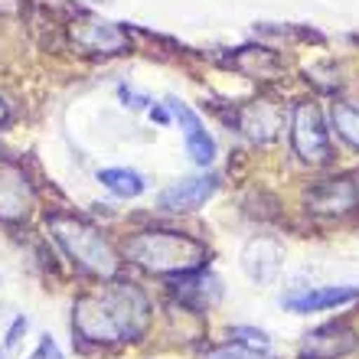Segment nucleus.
<instances>
[{
  "label": "nucleus",
  "mask_w": 359,
  "mask_h": 359,
  "mask_svg": "<svg viewBox=\"0 0 359 359\" xmlns=\"http://www.w3.org/2000/svg\"><path fill=\"white\" fill-rule=\"evenodd\" d=\"M173 297H177L183 307H189V311H209V307H216L219 297H222V284H219L216 274L209 271H189V274H180V278H173Z\"/></svg>",
  "instance_id": "nucleus-13"
},
{
  "label": "nucleus",
  "mask_w": 359,
  "mask_h": 359,
  "mask_svg": "<svg viewBox=\"0 0 359 359\" xmlns=\"http://www.w3.org/2000/svg\"><path fill=\"white\" fill-rule=\"evenodd\" d=\"M359 301V287H307V291L284 294V311L291 313H317V311H333L343 304Z\"/></svg>",
  "instance_id": "nucleus-14"
},
{
  "label": "nucleus",
  "mask_w": 359,
  "mask_h": 359,
  "mask_svg": "<svg viewBox=\"0 0 359 359\" xmlns=\"http://www.w3.org/2000/svg\"><path fill=\"white\" fill-rule=\"evenodd\" d=\"M304 203L313 216H346L359 206V180L356 177H327L307 187Z\"/></svg>",
  "instance_id": "nucleus-7"
},
{
  "label": "nucleus",
  "mask_w": 359,
  "mask_h": 359,
  "mask_svg": "<svg viewBox=\"0 0 359 359\" xmlns=\"http://www.w3.org/2000/svg\"><path fill=\"white\" fill-rule=\"evenodd\" d=\"M23 10V0H0V17H17Z\"/></svg>",
  "instance_id": "nucleus-23"
},
{
  "label": "nucleus",
  "mask_w": 359,
  "mask_h": 359,
  "mask_svg": "<svg viewBox=\"0 0 359 359\" xmlns=\"http://www.w3.org/2000/svg\"><path fill=\"white\" fill-rule=\"evenodd\" d=\"M287 128H291V147L301 163H307V167H327L333 161L330 131H327V121H323L317 102H311V98L294 102L291 114H287Z\"/></svg>",
  "instance_id": "nucleus-4"
},
{
  "label": "nucleus",
  "mask_w": 359,
  "mask_h": 359,
  "mask_svg": "<svg viewBox=\"0 0 359 359\" xmlns=\"http://www.w3.org/2000/svg\"><path fill=\"white\" fill-rule=\"evenodd\" d=\"M10 121V104L0 98V124H7Z\"/></svg>",
  "instance_id": "nucleus-25"
},
{
  "label": "nucleus",
  "mask_w": 359,
  "mask_h": 359,
  "mask_svg": "<svg viewBox=\"0 0 359 359\" xmlns=\"http://www.w3.org/2000/svg\"><path fill=\"white\" fill-rule=\"evenodd\" d=\"M229 337H232V343H238V346H248V350H258V353H265L268 346H271L268 333L255 330V327H232Z\"/></svg>",
  "instance_id": "nucleus-18"
},
{
  "label": "nucleus",
  "mask_w": 359,
  "mask_h": 359,
  "mask_svg": "<svg viewBox=\"0 0 359 359\" xmlns=\"http://www.w3.org/2000/svg\"><path fill=\"white\" fill-rule=\"evenodd\" d=\"M49 236L56 238V245L66 252V258L79 268L82 274L95 278V281H111L118 278L121 258L114 252L98 226H92L88 219L76 216V212H49L46 216Z\"/></svg>",
  "instance_id": "nucleus-3"
},
{
  "label": "nucleus",
  "mask_w": 359,
  "mask_h": 359,
  "mask_svg": "<svg viewBox=\"0 0 359 359\" xmlns=\"http://www.w3.org/2000/svg\"><path fill=\"white\" fill-rule=\"evenodd\" d=\"M157 124H170V108H147Z\"/></svg>",
  "instance_id": "nucleus-24"
},
{
  "label": "nucleus",
  "mask_w": 359,
  "mask_h": 359,
  "mask_svg": "<svg viewBox=\"0 0 359 359\" xmlns=\"http://www.w3.org/2000/svg\"><path fill=\"white\" fill-rule=\"evenodd\" d=\"M36 206L33 180L17 161H0V222L17 226Z\"/></svg>",
  "instance_id": "nucleus-6"
},
{
  "label": "nucleus",
  "mask_w": 359,
  "mask_h": 359,
  "mask_svg": "<svg viewBox=\"0 0 359 359\" xmlns=\"http://www.w3.org/2000/svg\"><path fill=\"white\" fill-rule=\"evenodd\" d=\"M33 359H62V353H59V346H56V340L53 337H43L39 340V346H36V353H33Z\"/></svg>",
  "instance_id": "nucleus-21"
},
{
  "label": "nucleus",
  "mask_w": 359,
  "mask_h": 359,
  "mask_svg": "<svg viewBox=\"0 0 359 359\" xmlns=\"http://www.w3.org/2000/svg\"><path fill=\"white\" fill-rule=\"evenodd\" d=\"M203 359H268L265 353L258 350H248V346H238V343H226V346H212L206 350Z\"/></svg>",
  "instance_id": "nucleus-19"
},
{
  "label": "nucleus",
  "mask_w": 359,
  "mask_h": 359,
  "mask_svg": "<svg viewBox=\"0 0 359 359\" xmlns=\"http://www.w3.org/2000/svg\"><path fill=\"white\" fill-rule=\"evenodd\" d=\"M222 62L229 69H236L238 76L255 79V82H274V79L284 76L281 53H274L271 46H262V43H248V46L232 49Z\"/></svg>",
  "instance_id": "nucleus-10"
},
{
  "label": "nucleus",
  "mask_w": 359,
  "mask_h": 359,
  "mask_svg": "<svg viewBox=\"0 0 359 359\" xmlns=\"http://www.w3.org/2000/svg\"><path fill=\"white\" fill-rule=\"evenodd\" d=\"M330 128L337 131L343 144H350L353 151H359V108L350 102H333L330 104Z\"/></svg>",
  "instance_id": "nucleus-17"
},
{
  "label": "nucleus",
  "mask_w": 359,
  "mask_h": 359,
  "mask_svg": "<svg viewBox=\"0 0 359 359\" xmlns=\"http://www.w3.org/2000/svg\"><path fill=\"white\" fill-rule=\"evenodd\" d=\"M281 258H284V248L274 238L258 236L242 252V268H245V274L255 284H271L278 278V271H281Z\"/></svg>",
  "instance_id": "nucleus-15"
},
{
  "label": "nucleus",
  "mask_w": 359,
  "mask_h": 359,
  "mask_svg": "<svg viewBox=\"0 0 359 359\" xmlns=\"http://www.w3.org/2000/svg\"><path fill=\"white\" fill-rule=\"evenodd\" d=\"M151 330V301L131 281H104L95 291H82L72 304V333L95 346L137 343Z\"/></svg>",
  "instance_id": "nucleus-1"
},
{
  "label": "nucleus",
  "mask_w": 359,
  "mask_h": 359,
  "mask_svg": "<svg viewBox=\"0 0 359 359\" xmlns=\"http://www.w3.org/2000/svg\"><path fill=\"white\" fill-rule=\"evenodd\" d=\"M359 346V337L350 323H323L317 330L304 333L301 359H343Z\"/></svg>",
  "instance_id": "nucleus-9"
},
{
  "label": "nucleus",
  "mask_w": 359,
  "mask_h": 359,
  "mask_svg": "<svg viewBox=\"0 0 359 359\" xmlns=\"http://www.w3.org/2000/svg\"><path fill=\"white\" fill-rule=\"evenodd\" d=\"M118 98H121V104L124 108H131V111H144V108H151V98H147V95L134 92V88H128V86L118 88Z\"/></svg>",
  "instance_id": "nucleus-20"
},
{
  "label": "nucleus",
  "mask_w": 359,
  "mask_h": 359,
  "mask_svg": "<svg viewBox=\"0 0 359 359\" xmlns=\"http://www.w3.org/2000/svg\"><path fill=\"white\" fill-rule=\"evenodd\" d=\"M167 108H170V114L180 121V128H183V141H187L189 161L199 163V167H209V163L216 161V141H212V134L203 128L199 114L193 111L189 104L177 102V98H170V102H167Z\"/></svg>",
  "instance_id": "nucleus-11"
},
{
  "label": "nucleus",
  "mask_w": 359,
  "mask_h": 359,
  "mask_svg": "<svg viewBox=\"0 0 359 359\" xmlns=\"http://www.w3.org/2000/svg\"><path fill=\"white\" fill-rule=\"evenodd\" d=\"M23 333H27V317H17V320L10 323L7 337H4V346H7V350H13V346L20 343V337H23Z\"/></svg>",
  "instance_id": "nucleus-22"
},
{
  "label": "nucleus",
  "mask_w": 359,
  "mask_h": 359,
  "mask_svg": "<svg viewBox=\"0 0 359 359\" xmlns=\"http://www.w3.org/2000/svg\"><path fill=\"white\" fill-rule=\"evenodd\" d=\"M236 124L252 144H271L284 128V108L271 98H255L236 111Z\"/></svg>",
  "instance_id": "nucleus-8"
},
{
  "label": "nucleus",
  "mask_w": 359,
  "mask_h": 359,
  "mask_svg": "<svg viewBox=\"0 0 359 359\" xmlns=\"http://www.w3.org/2000/svg\"><path fill=\"white\" fill-rule=\"evenodd\" d=\"M121 252L134 268L147 274H161V278L199 271L209 262L206 242H199L196 236H187V232H177V229H141V232L128 236Z\"/></svg>",
  "instance_id": "nucleus-2"
},
{
  "label": "nucleus",
  "mask_w": 359,
  "mask_h": 359,
  "mask_svg": "<svg viewBox=\"0 0 359 359\" xmlns=\"http://www.w3.org/2000/svg\"><path fill=\"white\" fill-rule=\"evenodd\" d=\"M216 189H219L216 173L177 180V183H170V187L161 193V209H167V212H193V209L203 206Z\"/></svg>",
  "instance_id": "nucleus-12"
},
{
  "label": "nucleus",
  "mask_w": 359,
  "mask_h": 359,
  "mask_svg": "<svg viewBox=\"0 0 359 359\" xmlns=\"http://www.w3.org/2000/svg\"><path fill=\"white\" fill-rule=\"evenodd\" d=\"M69 39L88 56H121L131 49V36L121 23L92 17V13H82L69 23Z\"/></svg>",
  "instance_id": "nucleus-5"
},
{
  "label": "nucleus",
  "mask_w": 359,
  "mask_h": 359,
  "mask_svg": "<svg viewBox=\"0 0 359 359\" xmlns=\"http://www.w3.org/2000/svg\"><path fill=\"white\" fill-rule=\"evenodd\" d=\"M98 180H102L104 189H111L114 196L121 199H134L144 193V177L137 170H128V167H104Z\"/></svg>",
  "instance_id": "nucleus-16"
}]
</instances>
